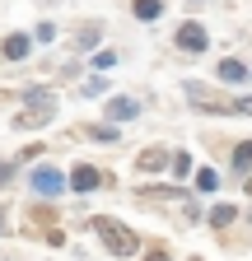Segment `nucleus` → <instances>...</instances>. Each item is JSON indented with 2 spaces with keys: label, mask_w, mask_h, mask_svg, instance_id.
I'll return each instance as SVG.
<instances>
[{
  "label": "nucleus",
  "mask_w": 252,
  "mask_h": 261,
  "mask_svg": "<svg viewBox=\"0 0 252 261\" xmlns=\"http://www.w3.org/2000/svg\"><path fill=\"white\" fill-rule=\"evenodd\" d=\"M131 196H136L140 205H154V210H178L182 224H201L206 219L201 205L192 201V191H187V187H173V182H140Z\"/></svg>",
  "instance_id": "f257e3e1"
},
{
  "label": "nucleus",
  "mask_w": 252,
  "mask_h": 261,
  "mask_svg": "<svg viewBox=\"0 0 252 261\" xmlns=\"http://www.w3.org/2000/svg\"><path fill=\"white\" fill-rule=\"evenodd\" d=\"M89 228L98 233L103 252H108V256H117V261H136V256L145 252V238L136 233L131 224H121L117 215H89Z\"/></svg>",
  "instance_id": "f03ea898"
},
{
  "label": "nucleus",
  "mask_w": 252,
  "mask_h": 261,
  "mask_svg": "<svg viewBox=\"0 0 252 261\" xmlns=\"http://www.w3.org/2000/svg\"><path fill=\"white\" fill-rule=\"evenodd\" d=\"M182 98H187V108L201 112V117H234V98L210 84V80H182Z\"/></svg>",
  "instance_id": "7ed1b4c3"
},
{
  "label": "nucleus",
  "mask_w": 252,
  "mask_h": 261,
  "mask_svg": "<svg viewBox=\"0 0 252 261\" xmlns=\"http://www.w3.org/2000/svg\"><path fill=\"white\" fill-rule=\"evenodd\" d=\"M28 191H33V201H61V196L70 191V177L56 168V163H38L33 173H28Z\"/></svg>",
  "instance_id": "20e7f679"
},
{
  "label": "nucleus",
  "mask_w": 252,
  "mask_h": 261,
  "mask_svg": "<svg viewBox=\"0 0 252 261\" xmlns=\"http://www.w3.org/2000/svg\"><path fill=\"white\" fill-rule=\"evenodd\" d=\"M173 47H178L182 56H206V51H210V28H206L201 19H182V23L173 28Z\"/></svg>",
  "instance_id": "39448f33"
},
{
  "label": "nucleus",
  "mask_w": 252,
  "mask_h": 261,
  "mask_svg": "<svg viewBox=\"0 0 252 261\" xmlns=\"http://www.w3.org/2000/svg\"><path fill=\"white\" fill-rule=\"evenodd\" d=\"M66 177H70V191H75V196H89V191H103V187H112V173H103L98 163H89V159H80Z\"/></svg>",
  "instance_id": "423d86ee"
},
{
  "label": "nucleus",
  "mask_w": 252,
  "mask_h": 261,
  "mask_svg": "<svg viewBox=\"0 0 252 261\" xmlns=\"http://www.w3.org/2000/svg\"><path fill=\"white\" fill-rule=\"evenodd\" d=\"M168 163H173V149H168V145H145V149L136 154L131 168H136L140 177H164V173H168Z\"/></svg>",
  "instance_id": "0eeeda50"
},
{
  "label": "nucleus",
  "mask_w": 252,
  "mask_h": 261,
  "mask_svg": "<svg viewBox=\"0 0 252 261\" xmlns=\"http://www.w3.org/2000/svg\"><path fill=\"white\" fill-rule=\"evenodd\" d=\"M140 112H145V103H140V98H131V93H108V103H103V121H112V126L136 121Z\"/></svg>",
  "instance_id": "6e6552de"
},
{
  "label": "nucleus",
  "mask_w": 252,
  "mask_h": 261,
  "mask_svg": "<svg viewBox=\"0 0 252 261\" xmlns=\"http://www.w3.org/2000/svg\"><path fill=\"white\" fill-rule=\"evenodd\" d=\"M33 33H5L0 38V61H10V65H23L28 56H33Z\"/></svg>",
  "instance_id": "1a4fd4ad"
},
{
  "label": "nucleus",
  "mask_w": 252,
  "mask_h": 261,
  "mask_svg": "<svg viewBox=\"0 0 252 261\" xmlns=\"http://www.w3.org/2000/svg\"><path fill=\"white\" fill-rule=\"evenodd\" d=\"M56 117H61V108H14L10 126H14V130H42V126H52Z\"/></svg>",
  "instance_id": "9d476101"
},
{
  "label": "nucleus",
  "mask_w": 252,
  "mask_h": 261,
  "mask_svg": "<svg viewBox=\"0 0 252 261\" xmlns=\"http://www.w3.org/2000/svg\"><path fill=\"white\" fill-rule=\"evenodd\" d=\"M70 136L93 140V145H117V140H121V126H112V121H84V126L70 130Z\"/></svg>",
  "instance_id": "9b49d317"
},
{
  "label": "nucleus",
  "mask_w": 252,
  "mask_h": 261,
  "mask_svg": "<svg viewBox=\"0 0 252 261\" xmlns=\"http://www.w3.org/2000/svg\"><path fill=\"white\" fill-rule=\"evenodd\" d=\"M19 103L23 108H61V93H56V84H23Z\"/></svg>",
  "instance_id": "f8f14e48"
},
{
  "label": "nucleus",
  "mask_w": 252,
  "mask_h": 261,
  "mask_svg": "<svg viewBox=\"0 0 252 261\" xmlns=\"http://www.w3.org/2000/svg\"><path fill=\"white\" fill-rule=\"evenodd\" d=\"M28 224H33L38 233L61 228V210H56V201H33V205H28Z\"/></svg>",
  "instance_id": "ddd939ff"
},
{
  "label": "nucleus",
  "mask_w": 252,
  "mask_h": 261,
  "mask_svg": "<svg viewBox=\"0 0 252 261\" xmlns=\"http://www.w3.org/2000/svg\"><path fill=\"white\" fill-rule=\"evenodd\" d=\"M75 51H103V19H84L75 28Z\"/></svg>",
  "instance_id": "4468645a"
},
{
  "label": "nucleus",
  "mask_w": 252,
  "mask_h": 261,
  "mask_svg": "<svg viewBox=\"0 0 252 261\" xmlns=\"http://www.w3.org/2000/svg\"><path fill=\"white\" fill-rule=\"evenodd\" d=\"M247 80H252V65L238 56H224L215 65V84H247Z\"/></svg>",
  "instance_id": "2eb2a0df"
},
{
  "label": "nucleus",
  "mask_w": 252,
  "mask_h": 261,
  "mask_svg": "<svg viewBox=\"0 0 252 261\" xmlns=\"http://www.w3.org/2000/svg\"><path fill=\"white\" fill-rule=\"evenodd\" d=\"M206 224L215 228V233H224V228H234V224H238V205H234V201H215V205L206 210Z\"/></svg>",
  "instance_id": "dca6fc26"
},
{
  "label": "nucleus",
  "mask_w": 252,
  "mask_h": 261,
  "mask_svg": "<svg viewBox=\"0 0 252 261\" xmlns=\"http://www.w3.org/2000/svg\"><path fill=\"white\" fill-rule=\"evenodd\" d=\"M229 168H234V177H252V140H234Z\"/></svg>",
  "instance_id": "f3484780"
},
{
  "label": "nucleus",
  "mask_w": 252,
  "mask_h": 261,
  "mask_svg": "<svg viewBox=\"0 0 252 261\" xmlns=\"http://www.w3.org/2000/svg\"><path fill=\"white\" fill-rule=\"evenodd\" d=\"M192 173H196V159L187 154V149H173V163H168V177H173V187L192 182Z\"/></svg>",
  "instance_id": "a211bd4d"
},
{
  "label": "nucleus",
  "mask_w": 252,
  "mask_h": 261,
  "mask_svg": "<svg viewBox=\"0 0 252 261\" xmlns=\"http://www.w3.org/2000/svg\"><path fill=\"white\" fill-rule=\"evenodd\" d=\"M192 191H201V196H215V191H219V168L201 163V168L192 173Z\"/></svg>",
  "instance_id": "6ab92c4d"
},
{
  "label": "nucleus",
  "mask_w": 252,
  "mask_h": 261,
  "mask_svg": "<svg viewBox=\"0 0 252 261\" xmlns=\"http://www.w3.org/2000/svg\"><path fill=\"white\" fill-rule=\"evenodd\" d=\"M131 19H140V23L164 19V0H131Z\"/></svg>",
  "instance_id": "aec40b11"
},
{
  "label": "nucleus",
  "mask_w": 252,
  "mask_h": 261,
  "mask_svg": "<svg viewBox=\"0 0 252 261\" xmlns=\"http://www.w3.org/2000/svg\"><path fill=\"white\" fill-rule=\"evenodd\" d=\"M89 70H93V75H108V70H117V51H112V47L93 51V56H89Z\"/></svg>",
  "instance_id": "412c9836"
},
{
  "label": "nucleus",
  "mask_w": 252,
  "mask_h": 261,
  "mask_svg": "<svg viewBox=\"0 0 252 261\" xmlns=\"http://www.w3.org/2000/svg\"><path fill=\"white\" fill-rule=\"evenodd\" d=\"M108 93V75H84L80 80V98H103Z\"/></svg>",
  "instance_id": "4be33fe9"
},
{
  "label": "nucleus",
  "mask_w": 252,
  "mask_h": 261,
  "mask_svg": "<svg viewBox=\"0 0 252 261\" xmlns=\"http://www.w3.org/2000/svg\"><path fill=\"white\" fill-rule=\"evenodd\" d=\"M33 42H42V47L56 42V23H52V19H38V23H33Z\"/></svg>",
  "instance_id": "5701e85b"
},
{
  "label": "nucleus",
  "mask_w": 252,
  "mask_h": 261,
  "mask_svg": "<svg viewBox=\"0 0 252 261\" xmlns=\"http://www.w3.org/2000/svg\"><path fill=\"white\" fill-rule=\"evenodd\" d=\"M42 154H47V145H42V140H33V145H23V149L14 154V163H19V168H23V163H38Z\"/></svg>",
  "instance_id": "b1692460"
},
{
  "label": "nucleus",
  "mask_w": 252,
  "mask_h": 261,
  "mask_svg": "<svg viewBox=\"0 0 252 261\" xmlns=\"http://www.w3.org/2000/svg\"><path fill=\"white\" fill-rule=\"evenodd\" d=\"M19 173H23V168H19V163H14V159H0V191H10Z\"/></svg>",
  "instance_id": "393cba45"
},
{
  "label": "nucleus",
  "mask_w": 252,
  "mask_h": 261,
  "mask_svg": "<svg viewBox=\"0 0 252 261\" xmlns=\"http://www.w3.org/2000/svg\"><path fill=\"white\" fill-rule=\"evenodd\" d=\"M136 261H173V252H168L164 243H149V247H145V256H136Z\"/></svg>",
  "instance_id": "a878e982"
},
{
  "label": "nucleus",
  "mask_w": 252,
  "mask_h": 261,
  "mask_svg": "<svg viewBox=\"0 0 252 261\" xmlns=\"http://www.w3.org/2000/svg\"><path fill=\"white\" fill-rule=\"evenodd\" d=\"M234 117H252V93H238L234 98Z\"/></svg>",
  "instance_id": "bb28decb"
},
{
  "label": "nucleus",
  "mask_w": 252,
  "mask_h": 261,
  "mask_svg": "<svg viewBox=\"0 0 252 261\" xmlns=\"http://www.w3.org/2000/svg\"><path fill=\"white\" fill-rule=\"evenodd\" d=\"M47 247H66V228H52V233H42Z\"/></svg>",
  "instance_id": "cd10ccee"
},
{
  "label": "nucleus",
  "mask_w": 252,
  "mask_h": 261,
  "mask_svg": "<svg viewBox=\"0 0 252 261\" xmlns=\"http://www.w3.org/2000/svg\"><path fill=\"white\" fill-rule=\"evenodd\" d=\"M0 233H10V210L0 205Z\"/></svg>",
  "instance_id": "c85d7f7f"
},
{
  "label": "nucleus",
  "mask_w": 252,
  "mask_h": 261,
  "mask_svg": "<svg viewBox=\"0 0 252 261\" xmlns=\"http://www.w3.org/2000/svg\"><path fill=\"white\" fill-rule=\"evenodd\" d=\"M243 191H247V196H252V177H243Z\"/></svg>",
  "instance_id": "c756f323"
},
{
  "label": "nucleus",
  "mask_w": 252,
  "mask_h": 261,
  "mask_svg": "<svg viewBox=\"0 0 252 261\" xmlns=\"http://www.w3.org/2000/svg\"><path fill=\"white\" fill-rule=\"evenodd\" d=\"M182 5H206V0H182Z\"/></svg>",
  "instance_id": "7c9ffc66"
}]
</instances>
